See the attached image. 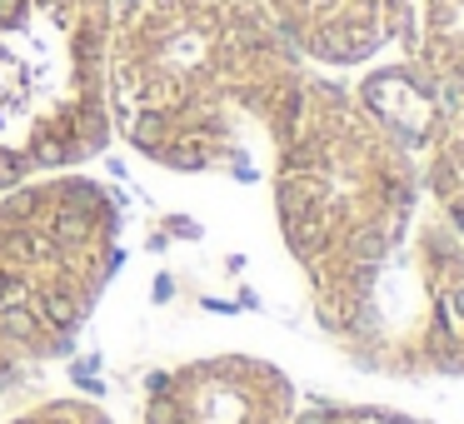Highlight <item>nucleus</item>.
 Returning a JSON list of instances; mask_svg holds the SVG:
<instances>
[{"instance_id":"1","label":"nucleus","mask_w":464,"mask_h":424,"mask_svg":"<svg viewBox=\"0 0 464 424\" xmlns=\"http://www.w3.org/2000/svg\"><path fill=\"white\" fill-rule=\"evenodd\" d=\"M304 81L260 0H125L111 21V130L160 170H230L255 135L275 145Z\"/></svg>"},{"instance_id":"2","label":"nucleus","mask_w":464,"mask_h":424,"mask_svg":"<svg viewBox=\"0 0 464 424\" xmlns=\"http://www.w3.org/2000/svg\"><path fill=\"white\" fill-rule=\"evenodd\" d=\"M270 150L280 240L304 275L314 320H324L404 235L424 200L420 160L350 85L314 71Z\"/></svg>"},{"instance_id":"3","label":"nucleus","mask_w":464,"mask_h":424,"mask_svg":"<svg viewBox=\"0 0 464 424\" xmlns=\"http://www.w3.org/2000/svg\"><path fill=\"white\" fill-rule=\"evenodd\" d=\"M121 270V205L91 175L0 190V394L65 360Z\"/></svg>"},{"instance_id":"4","label":"nucleus","mask_w":464,"mask_h":424,"mask_svg":"<svg viewBox=\"0 0 464 424\" xmlns=\"http://www.w3.org/2000/svg\"><path fill=\"white\" fill-rule=\"evenodd\" d=\"M111 21L115 0H0V190L111 145Z\"/></svg>"},{"instance_id":"5","label":"nucleus","mask_w":464,"mask_h":424,"mask_svg":"<svg viewBox=\"0 0 464 424\" xmlns=\"http://www.w3.org/2000/svg\"><path fill=\"white\" fill-rule=\"evenodd\" d=\"M344 360L390 380H464V240L430 200L320 320Z\"/></svg>"},{"instance_id":"6","label":"nucleus","mask_w":464,"mask_h":424,"mask_svg":"<svg viewBox=\"0 0 464 424\" xmlns=\"http://www.w3.org/2000/svg\"><path fill=\"white\" fill-rule=\"evenodd\" d=\"M300 390L260 354H200L155 370L140 394L145 424H290Z\"/></svg>"},{"instance_id":"7","label":"nucleus","mask_w":464,"mask_h":424,"mask_svg":"<svg viewBox=\"0 0 464 424\" xmlns=\"http://www.w3.org/2000/svg\"><path fill=\"white\" fill-rule=\"evenodd\" d=\"M310 65H364L404 35L410 0H260Z\"/></svg>"},{"instance_id":"8","label":"nucleus","mask_w":464,"mask_h":424,"mask_svg":"<svg viewBox=\"0 0 464 424\" xmlns=\"http://www.w3.org/2000/svg\"><path fill=\"white\" fill-rule=\"evenodd\" d=\"M350 91H354V101H360L364 111L414 155V160L430 150V140L444 125V111H450V95L410 61L380 65V71H370L360 85H350Z\"/></svg>"},{"instance_id":"9","label":"nucleus","mask_w":464,"mask_h":424,"mask_svg":"<svg viewBox=\"0 0 464 424\" xmlns=\"http://www.w3.org/2000/svg\"><path fill=\"white\" fill-rule=\"evenodd\" d=\"M400 45L444 95H464V0H410Z\"/></svg>"},{"instance_id":"10","label":"nucleus","mask_w":464,"mask_h":424,"mask_svg":"<svg viewBox=\"0 0 464 424\" xmlns=\"http://www.w3.org/2000/svg\"><path fill=\"white\" fill-rule=\"evenodd\" d=\"M420 185H424V200H430L464 240V95H450L440 135H434L430 150L420 155Z\"/></svg>"},{"instance_id":"11","label":"nucleus","mask_w":464,"mask_h":424,"mask_svg":"<svg viewBox=\"0 0 464 424\" xmlns=\"http://www.w3.org/2000/svg\"><path fill=\"white\" fill-rule=\"evenodd\" d=\"M290 424H430V419H414V414L384 410V404H344V400H314V404H300Z\"/></svg>"},{"instance_id":"12","label":"nucleus","mask_w":464,"mask_h":424,"mask_svg":"<svg viewBox=\"0 0 464 424\" xmlns=\"http://www.w3.org/2000/svg\"><path fill=\"white\" fill-rule=\"evenodd\" d=\"M5 424H115L95 400H41Z\"/></svg>"}]
</instances>
